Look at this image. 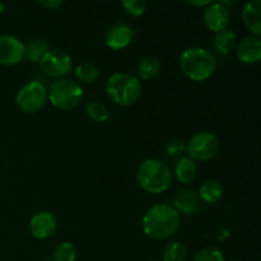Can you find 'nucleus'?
I'll return each instance as SVG.
<instances>
[{"mask_svg":"<svg viewBox=\"0 0 261 261\" xmlns=\"http://www.w3.org/2000/svg\"><path fill=\"white\" fill-rule=\"evenodd\" d=\"M38 3H40V5H42L43 8L50 10L58 9V8H60L61 5L64 4L63 0H41V2Z\"/></svg>","mask_w":261,"mask_h":261,"instance_id":"28","label":"nucleus"},{"mask_svg":"<svg viewBox=\"0 0 261 261\" xmlns=\"http://www.w3.org/2000/svg\"><path fill=\"white\" fill-rule=\"evenodd\" d=\"M74 75L79 82L86 84H92L98 79L99 70L94 64L91 63H83L79 64L75 69H74Z\"/></svg>","mask_w":261,"mask_h":261,"instance_id":"20","label":"nucleus"},{"mask_svg":"<svg viewBox=\"0 0 261 261\" xmlns=\"http://www.w3.org/2000/svg\"><path fill=\"white\" fill-rule=\"evenodd\" d=\"M149 261H157V260H149Z\"/></svg>","mask_w":261,"mask_h":261,"instance_id":"32","label":"nucleus"},{"mask_svg":"<svg viewBox=\"0 0 261 261\" xmlns=\"http://www.w3.org/2000/svg\"><path fill=\"white\" fill-rule=\"evenodd\" d=\"M188 3L189 5H191V7H196V8H205V7H208L209 4H211V0H189V2H186Z\"/></svg>","mask_w":261,"mask_h":261,"instance_id":"29","label":"nucleus"},{"mask_svg":"<svg viewBox=\"0 0 261 261\" xmlns=\"http://www.w3.org/2000/svg\"><path fill=\"white\" fill-rule=\"evenodd\" d=\"M236 54L240 61L246 65L257 64L261 59V41L255 36H247L236 45Z\"/></svg>","mask_w":261,"mask_h":261,"instance_id":"13","label":"nucleus"},{"mask_svg":"<svg viewBox=\"0 0 261 261\" xmlns=\"http://www.w3.org/2000/svg\"><path fill=\"white\" fill-rule=\"evenodd\" d=\"M237 37L233 31H222V32L214 33L212 40V48L214 53L219 56H227L236 48Z\"/></svg>","mask_w":261,"mask_h":261,"instance_id":"16","label":"nucleus"},{"mask_svg":"<svg viewBox=\"0 0 261 261\" xmlns=\"http://www.w3.org/2000/svg\"><path fill=\"white\" fill-rule=\"evenodd\" d=\"M203 19L209 31L218 33L227 30L231 22V14H229V9L219 4L218 2H212L204 9Z\"/></svg>","mask_w":261,"mask_h":261,"instance_id":"10","label":"nucleus"},{"mask_svg":"<svg viewBox=\"0 0 261 261\" xmlns=\"http://www.w3.org/2000/svg\"><path fill=\"white\" fill-rule=\"evenodd\" d=\"M178 63L184 75L194 82L206 81L217 69L216 55L203 47L186 48L181 54Z\"/></svg>","mask_w":261,"mask_h":261,"instance_id":"2","label":"nucleus"},{"mask_svg":"<svg viewBox=\"0 0 261 261\" xmlns=\"http://www.w3.org/2000/svg\"><path fill=\"white\" fill-rule=\"evenodd\" d=\"M50 50L48 45L43 40H32L25 46L24 58L30 60L31 63H40L41 59L45 56V54Z\"/></svg>","mask_w":261,"mask_h":261,"instance_id":"21","label":"nucleus"},{"mask_svg":"<svg viewBox=\"0 0 261 261\" xmlns=\"http://www.w3.org/2000/svg\"><path fill=\"white\" fill-rule=\"evenodd\" d=\"M3 12H4V3L0 2V14H2Z\"/></svg>","mask_w":261,"mask_h":261,"instance_id":"30","label":"nucleus"},{"mask_svg":"<svg viewBox=\"0 0 261 261\" xmlns=\"http://www.w3.org/2000/svg\"><path fill=\"white\" fill-rule=\"evenodd\" d=\"M193 261H224V255L217 247H204L196 252Z\"/></svg>","mask_w":261,"mask_h":261,"instance_id":"26","label":"nucleus"},{"mask_svg":"<svg viewBox=\"0 0 261 261\" xmlns=\"http://www.w3.org/2000/svg\"><path fill=\"white\" fill-rule=\"evenodd\" d=\"M134 32L125 23H115L110 25L105 35V43L112 50H122L132 43Z\"/></svg>","mask_w":261,"mask_h":261,"instance_id":"12","label":"nucleus"},{"mask_svg":"<svg viewBox=\"0 0 261 261\" xmlns=\"http://www.w3.org/2000/svg\"><path fill=\"white\" fill-rule=\"evenodd\" d=\"M175 176L181 184L193 182L196 176V163L189 157H182L176 162Z\"/></svg>","mask_w":261,"mask_h":261,"instance_id":"18","label":"nucleus"},{"mask_svg":"<svg viewBox=\"0 0 261 261\" xmlns=\"http://www.w3.org/2000/svg\"><path fill=\"white\" fill-rule=\"evenodd\" d=\"M200 200L208 204H216L223 196V186L216 180H208L201 184L198 193Z\"/></svg>","mask_w":261,"mask_h":261,"instance_id":"17","label":"nucleus"},{"mask_svg":"<svg viewBox=\"0 0 261 261\" xmlns=\"http://www.w3.org/2000/svg\"><path fill=\"white\" fill-rule=\"evenodd\" d=\"M138 75L143 81L155 78L161 71V61L155 56H144L138 64Z\"/></svg>","mask_w":261,"mask_h":261,"instance_id":"19","label":"nucleus"},{"mask_svg":"<svg viewBox=\"0 0 261 261\" xmlns=\"http://www.w3.org/2000/svg\"><path fill=\"white\" fill-rule=\"evenodd\" d=\"M47 101V89L41 82L32 81L19 89L15 96V103L20 111L35 114L45 106Z\"/></svg>","mask_w":261,"mask_h":261,"instance_id":"7","label":"nucleus"},{"mask_svg":"<svg viewBox=\"0 0 261 261\" xmlns=\"http://www.w3.org/2000/svg\"><path fill=\"white\" fill-rule=\"evenodd\" d=\"M54 261H75L76 249L71 242H61L55 247L53 254Z\"/></svg>","mask_w":261,"mask_h":261,"instance_id":"23","label":"nucleus"},{"mask_svg":"<svg viewBox=\"0 0 261 261\" xmlns=\"http://www.w3.org/2000/svg\"><path fill=\"white\" fill-rule=\"evenodd\" d=\"M166 153H167L168 158L177 162L182 157H185L186 153V144L181 139H172L167 143L166 147Z\"/></svg>","mask_w":261,"mask_h":261,"instance_id":"25","label":"nucleus"},{"mask_svg":"<svg viewBox=\"0 0 261 261\" xmlns=\"http://www.w3.org/2000/svg\"><path fill=\"white\" fill-rule=\"evenodd\" d=\"M188 249L180 241H173L166 246L163 251V261H185Z\"/></svg>","mask_w":261,"mask_h":261,"instance_id":"22","label":"nucleus"},{"mask_svg":"<svg viewBox=\"0 0 261 261\" xmlns=\"http://www.w3.org/2000/svg\"><path fill=\"white\" fill-rule=\"evenodd\" d=\"M242 19L245 25L251 31L255 37L261 35V2L252 0L245 5L242 10Z\"/></svg>","mask_w":261,"mask_h":261,"instance_id":"15","label":"nucleus"},{"mask_svg":"<svg viewBox=\"0 0 261 261\" xmlns=\"http://www.w3.org/2000/svg\"><path fill=\"white\" fill-rule=\"evenodd\" d=\"M87 115L89 119L94 122H105L109 119V110L105 105L99 103V102L92 101L87 105L86 107Z\"/></svg>","mask_w":261,"mask_h":261,"instance_id":"24","label":"nucleus"},{"mask_svg":"<svg viewBox=\"0 0 261 261\" xmlns=\"http://www.w3.org/2000/svg\"><path fill=\"white\" fill-rule=\"evenodd\" d=\"M231 261H240V260H231Z\"/></svg>","mask_w":261,"mask_h":261,"instance_id":"31","label":"nucleus"},{"mask_svg":"<svg viewBox=\"0 0 261 261\" xmlns=\"http://www.w3.org/2000/svg\"><path fill=\"white\" fill-rule=\"evenodd\" d=\"M138 184L149 194H162L171 186L172 173L162 161L149 158L140 163L137 172Z\"/></svg>","mask_w":261,"mask_h":261,"instance_id":"3","label":"nucleus"},{"mask_svg":"<svg viewBox=\"0 0 261 261\" xmlns=\"http://www.w3.org/2000/svg\"><path fill=\"white\" fill-rule=\"evenodd\" d=\"M142 228L149 239L167 240L180 229V214L167 204H158L145 212Z\"/></svg>","mask_w":261,"mask_h":261,"instance_id":"1","label":"nucleus"},{"mask_svg":"<svg viewBox=\"0 0 261 261\" xmlns=\"http://www.w3.org/2000/svg\"><path fill=\"white\" fill-rule=\"evenodd\" d=\"M125 12L133 17H140L147 10L148 3L145 0H124L122 2Z\"/></svg>","mask_w":261,"mask_h":261,"instance_id":"27","label":"nucleus"},{"mask_svg":"<svg viewBox=\"0 0 261 261\" xmlns=\"http://www.w3.org/2000/svg\"><path fill=\"white\" fill-rule=\"evenodd\" d=\"M40 69L51 78L61 79L66 78L69 73L73 69V61H71L70 55L63 50L58 48H50L45 54L41 61L38 63Z\"/></svg>","mask_w":261,"mask_h":261,"instance_id":"8","label":"nucleus"},{"mask_svg":"<svg viewBox=\"0 0 261 261\" xmlns=\"http://www.w3.org/2000/svg\"><path fill=\"white\" fill-rule=\"evenodd\" d=\"M47 98L56 109L71 110L81 103L83 89L78 82L70 78L55 79L48 87Z\"/></svg>","mask_w":261,"mask_h":261,"instance_id":"5","label":"nucleus"},{"mask_svg":"<svg viewBox=\"0 0 261 261\" xmlns=\"http://www.w3.org/2000/svg\"><path fill=\"white\" fill-rule=\"evenodd\" d=\"M173 206L177 213H182L185 216H194L200 209V198L198 193L191 189H184L176 193L172 200Z\"/></svg>","mask_w":261,"mask_h":261,"instance_id":"14","label":"nucleus"},{"mask_svg":"<svg viewBox=\"0 0 261 261\" xmlns=\"http://www.w3.org/2000/svg\"><path fill=\"white\" fill-rule=\"evenodd\" d=\"M142 83L137 76L127 73H115L106 83V94L119 106H130L142 96Z\"/></svg>","mask_w":261,"mask_h":261,"instance_id":"4","label":"nucleus"},{"mask_svg":"<svg viewBox=\"0 0 261 261\" xmlns=\"http://www.w3.org/2000/svg\"><path fill=\"white\" fill-rule=\"evenodd\" d=\"M219 149L218 138L211 132H198L189 139L186 153L194 162H206L216 157Z\"/></svg>","mask_w":261,"mask_h":261,"instance_id":"6","label":"nucleus"},{"mask_svg":"<svg viewBox=\"0 0 261 261\" xmlns=\"http://www.w3.org/2000/svg\"><path fill=\"white\" fill-rule=\"evenodd\" d=\"M25 46L17 37L10 35L0 36V64L5 66L17 65L24 59Z\"/></svg>","mask_w":261,"mask_h":261,"instance_id":"9","label":"nucleus"},{"mask_svg":"<svg viewBox=\"0 0 261 261\" xmlns=\"http://www.w3.org/2000/svg\"><path fill=\"white\" fill-rule=\"evenodd\" d=\"M58 228V221L51 212H38L31 218L30 231L37 240H45L53 236Z\"/></svg>","mask_w":261,"mask_h":261,"instance_id":"11","label":"nucleus"}]
</instances>
